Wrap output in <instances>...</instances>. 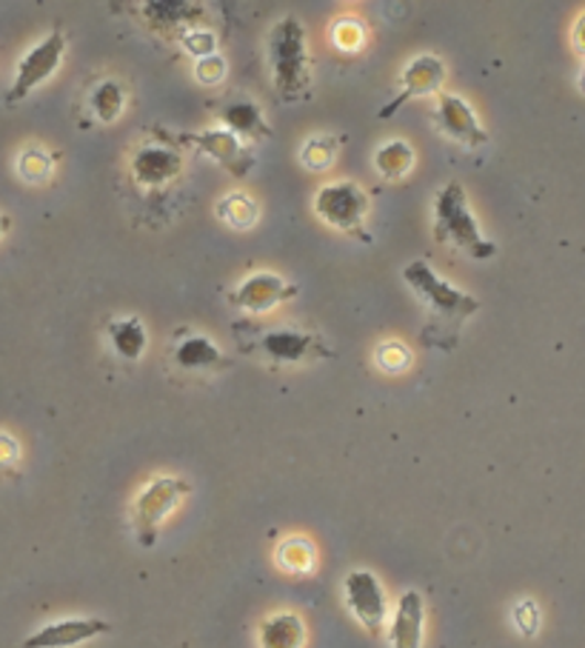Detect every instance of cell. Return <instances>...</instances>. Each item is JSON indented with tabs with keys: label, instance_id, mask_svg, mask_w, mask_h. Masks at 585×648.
<instances>
[{
	"label": "cell",
	"instance_id": "cell-1",
	"mask_svg": "<svg viewBox=\"0 0 585 648\" xmlns=\"http://www.w3.org/2000/svg\"><path fill=\"white\" fill-rule=\"evenodd\" d=\"M403 280L414 289V294L423 300L429 314H432L423 328V341L437 346V349H454V346H457V337H461L463 323L480 309V300L461 292V289L452 287V283H446V280L440 278L432 266L423 263V260H414V263L405 266Z\"/></svg>",
	"mask_w": 585,
	"mask_h": 648
},
{
	"label": "cell",
	"instance_id": "cell-2",
	"mask_svg": "<svg viewBox=\"0 0 585 648\" xmlns=\"http://www.w3.org/2000/svg\"><path fill=\"white\" fill-rule=\"evenodd\" d=\"M434 240L457 246L474 260H488L497 255V246L480 235V226L468 212L466 188L457 181L446 183L434 197Z\"/></svg>",
	"mask_w": 585,
	"mask_h": 648
},
{
	"label": "cell",
	"instance_id": "cell-3",
	"mask_svg": "<svg viewBox=\"0 0 585 648\" xmlns=\"http://www.w3.org/2000/svg\"><path fill=\"white\" fill-rule=\"evenodd\" d=\"M269 63L280 98L294 100L312 84V63L306 52V32L297 18H283L269 32Z\"/></svg>",
	"mask_w": 585,
	"mask_h": 648
},
{
	"label": "cell",
	"instance_id": "cell-4",
	"mask_svg": "<svg viewBox=\"0 0 585 648\" xmlns=\"http://www.w3.org/2000/svg\"><path fill=\"white\" fill-rule=\"evenodd\" d=\"M192 492L188 480L183 477H154L138 497L132 506V531L138 537V543L143 549H152L158 543V531H161L163 520L177 509V503Z\"/></svg>",
	"mask_w": 585,
	"mask_h": 648
},
{
	"label": "cell",
	"instance_id": "cell-5",
	"mask_svg": "<svg viewBox=\"0 0 585 648\" xmlns=\"http://www.w3.org/2000/svg\"><path fill=\"white\" fill-rule=\"evenodd\" d=\"M314 212L323 224L335 226V229L346 231V235L362 237L369 240V235L362 231L366 215H369V195L366 188L355 181H337L328 183L314 197Z\"/></svg>",
	"mask_w": 585,
	"mask_h": 648
},
{
	"label": "cell",
	"instance_id": "cell-6",
	"mask_svg": "<svg viewBox=\"0 0 585 648\" xmlns=\"http://www.w3.org/2000/svg\"><path fill=\"white\" fill-rule=\"evenodd\" d=\"M63 55H66V35L61 29H55L50 37H43L37 46L26 52L18 63V72H14V84L7 91V106L21 104L23 98H29L32 91L41 84H46L57 69H61Z\"/></svg>",
	"mask_w": 585,
	"mask_h": 648
},
{
	"label": "cell",
	"instance_id": "cell-7",
	"mask_svg": "<svg viewBox=\"0 0 585 648\" xmlns=\"http://www.w3.org/2000/svg\"><path fill=\"white\" fill-rule=\"evenodd\" d=\"M343 597L346 606L355 614V620L360 623L371 637L383 635L386 623H389V600H386V588L380 586V580L366 569H355L343 580Z\"/></svg>",
	"mask_w": 585,
	"mask_h": 648
},
{
	"label": "cell",
	"instance_id": "cell-8",
	"mask_svg": "<svg viewBox=\"0 0 585 648\" xmlns=\"http://www.w3.org/2000/svg\"><path fill=\"white\" fill-rule=\"evenodd\" d=\"M183 143L188 147L201 149L206 158L217 163V166H224L229 175L235 177H246L254 166V154L249 152L243 140L231 134L229 129H212V132H197V134H183Z\"/></svg>",
	"mask_w": 585,
	"mask_h": 648
},
{
	"label": "cell",
	"instance_id": "cell-9",
	"mask_svg": "<svg viewBox=\"0 0 585 648\" xmlns=\"http://www.w3.org/2000/svg\"><path fill=\"white\" fill-rule=\"evenodd\" d=\"M258 349L272 363H303L312 357H332V349L314 332L297 328H269L258 341Z\"/></svg>",
	"mask_w": 585,
	"mask_h": 648
},
{
	"label": "cell",
	"instance_id": "cell-10",
	"mask_svg": "<svg viewBox=\"0 0 585 648\" xmlns=\"http://www.w3.org/2000/svg\"><path fill=\"white\" fill-rule=\"evenodd\" d=\"M109 631L112 626L100 617H69V620H55L37 628L35 635L23 640V648H75L80 642L109 635Z\"/></svg>",
	"mask_w": 585,
	"mask_h": 648
},
{
	"label": "cell",
	"instance_id": "cell-11",
	"mask_svg": "<svg viewBox=\"0 0 585 648\" xmlns=\"http://www.w3.org/2000/svg\"><path fill=\"white\" fill-rule=\"evenodd\" d=\"M443 80H446V66H443V61H440L437 55L414 57L403 75V89H400L398 98L391 100L386 109H380V118L383 120L394 118V115L403 109V104H409V100L434 95V91H440Z\"/></svg>",
	"mask_w": 585,
	"mask_h": 648
},
{
	"label": "cell",
	"instance_id": "cell-12",
	"mask_svg": "<svg viewBox=\"0 0 585 648\" xmlns=\"http://www.w3.org/2000/svg\"><path fill=\"white\" fill-rule=\"evenodd\" d=\"M292 298H297V287L294 283H286V280L274 272H254L235 289L231 303L237 309H243V312L260 314Z\"/></svg>",
	"mask_w": 585,
	"mask_h": 648
},
{
	"label": "cell",
	"instance_id": "cell-13",
	"mask_svg": "<svg viewBox=\"0 0 585 648\" xmlns=\"http://www.w3.org/2000/svg\"><path fill=\"white\" fill-rule=\"evenodd\" d=\"M434 120H437L440 132L468 149H480L488 140L486 129H483L477 115L472 112V106L461 95H443L437 104V112H434Z\"/></svg>",
	"mask_w": 585,
	"mask_h": 648
},
{
	"label": "cell",
	"instance_id": "cell-14",
	"mask_svg": "<svg viewBox=\"0 0 585 648\" xmlns=\"http://www.w3.org/2000/svg\"><path fill=\"white\" fill-rule=\"evenodd\" d=\"M425 631V600L418 588H409L398 600V608L389 620L391 648H423Z\"/></svg>",
	"mask_w": 585,
	"mask_h": 648
},
{
	"label": "cell",
	"instance_id": "cell-15",
	"mask_svg": "<svg viewBox=\"0 0 585 648\" xmlns=\"http://www.w3.org/2000/svg\"><path fill=\"white\" fill-rule=\"evenodd\" d=\"M181 152L169 147H140L132 158V175L143 186H163L181 175Z\"/></svg>",
	"mask_w": 585,
	"mask_h": 648
},
{
	"label": "cell",
	"instance_id": "cell-16",
	"mask_svg": "<svg viewBox=\"0 0 585 648\" xmlns=\"http://www.w3.org/2000/svg\"><path fill=\"white\" fill-rule=\"evenodd\" d=\"M260 648H306V623L294 612H278L260 623Z\"/></svg>",
	"mask_w": 585,
	"mask_h": 648
},
{
	"label": "cell",
	"instance_id": "cell-17",
	"mask_svg": "<svg viewBox=\"0 0 585 648\" xmlns=\"http://www.w3.org/2000/svg\"><path fill=\"white\" fill-rule=\"evenodd\" d=\"M203 7L201 3H188V0H158V3H143V18L152 29L172 32L183 29L186 23L201 21Z\"/></svg>",
	"mask_w": 585,
	"mask_h": 648
},
{
	"label": "cell",
	"instance_id": "cell-18",
	"mask_svg": "<svg viewBox=\"0 0 585 648\" xmlns=\"http://www.w3.org/2000/svg\"><path fill=\"white\" fill-rule=\"evenodd\" d=\"M220 120L226 123L231 134L237 138H269L272 129L263 120V112H260L258 104H251V100H235V104H224L220 109Z\"/></svg>",
	"mask_w": 585,
	"mask_h": 648
},
{
	"label": "cell",
	"instance_id": "cell-19",
	"mask_svg": "<svg viewBox=\"0 0 585 648\" xmlns=\"http://www.w3.org/2000/svg\"><path fill=\"white\" fill-rule=\"evenodd\" d=\"M175 363L181 369H217L226 366V355L206 335H183L175 343Z\"/></svg>",
	"mask_w": 585,
	"mask_h": 648
},
{
	"label": "cell",
	"instance_id": "cell-20",
	"mask_svg": "<svg viewBox=\"0 0 585 648\" xmlns=\"http://www.w3.org/2000/svg\"><path fill=\"white\" fill-rule=\"evenodd\" d=\"M109 341L115 352L126 360H138L147 352V328L138 317H123V321L109 323Z\"/></svg>",
	"mask_w": 585,
	"mask_h": 648
},
{
	"label": "cell",
	"instance_id": "cell-21",
	"mask_svg": "<svg viewBox=\"0 0 585 648\" xmlns=\"http://www.w3.org/2000/svg\"><path fill=\"white\" fill-rule=\"evenodd\" d=\"M411 163H414V152H411V147L405 140H389V143H383L375 154L377 172L383 177H389V181L403 177L411 169Z\"/></svg>",
	"mask_w": 585,
	"mask_h": 648
},
{
	"label": "cell",
	"instance_id": "cell-22",
	"mask_svg": "<svg viewBox=\"0 0 585 648\" xmlns=\"http://www.w3.org/2000/svg\"><path fill=\"white\" fill-rule=\"evenodd\" d=\"M317 563L314 546L303 537H289L278 546V565L289 574H308Z\"/></svg>",
	"mask_w": 585,
	"mask_h": 648
},
{
	"label": "cell",
	"instance_id": "cell-23",
	"mask_svg": "<svg viewBox=\"0 0 585 648\" xmlns=\"http://www.w3.org/2000/svg\"><path fill=\"white\" fill-rule=\"evenodd\" d=\"M89 104L91 112L98 115V120L112 123V120H118L120 112H123V89H120V84H115V80H104L100 86H95Z\"/></svg>",
	"mask_w": 585,
	"mask_h": 648
},
{
	"label": "cell",
	"instance_id": "cell-24",
	"mask_svg": "<svg viewBox=\"0 0 585 648\" xmlns=\"http://www.w3.org/2000/svg\"><path fill=\"white\" fill-rule=\"evenodd\" d=\"M217 212H220V217H224L229 226H235V229H251L260 215L258 203L251 201L249 195L224 197V203L217 206Z\"/></svg>",
	"mask_w": 585,
	"mask_h": 648
},
{
	"label": "cell",
	"instance_id": "cell-25",
	"mask_svg": "<svg viewBox=\"0 0 585 648\" xmlns=\"http://www.w3.org/2000/svg\"><path fill=\"white\" fill-rule=\"evenodd\" d=\"M18 172L23 181L41 183L52 175V158L43 149H26L18 161Z\"/></svg>",
	"mask_w": 585,
	"mask_h": 648
},
{
	"label": "cell",
	"instance_id": "cell-26",
	"mask_svg": "<svg viewBox=\"0 0 585 648\" xmlns=\"http://www.w3.org/2000/svg\"><path fill=\"white\" fill-rule=\"evenodd\" d=\"M337 152V140L335 138H314L303 147V166L306 169H326L332 166Z\"/></svg>",
	"mask_w": 585,
	"mask_h": 648
},
{
	"label": "cell",
	"instance_id": "cell-27",
	"mask_svg": "<svg viewBox=\"0 0 585 648\" xmlns=\"http://www.w3.org/2000/svg\"><path fill=\"white\" fill-rule=\"evenodd\" d=\"M540 606H537L534 600H520L514 606V626L520 628V635L523 637H534L540 631Z\"/></svg>",
	"mask_w": 585,
	"mask_h": 648
},
{
	"label": "cell",
	"instance_id": "cell-28",
	"mask_svg": "<svg viewBox=\"0 0 585 648\" xmlns=\"http://www.w3.org/2000/svg\"><path fill=\"white\" fill-rule=\"evenodd\" d=\"M183 46H186L192 55L197 57V61H203V57H212L217 50V37L212 35V32H183Z\"/></svg>",
	"mask_w": 585,
	"mask_h": 648
},
{
	"label": "cell",
	"instance_id": "cell-29",
	"mask_svg": "<svg viewBox=\"0 0 585 648\" xmlns=\"http://www.w3.org/2000/svg\"><path fill=\"white\" fill-rule=\"evenodd\" d=\"M411 360V352L405 349V346H400V343H386V346H380L377 349V363L383 366V369L389 371H400L405 369Z\"/></svg>",
	"mask_w": 585,
	"mask_h": 648
},
{
	"label": "cell",
	"instance_id": "cell-30",
	"mask_svg": "<svg viewBox=\"0 0 585 648\" xmlns=\"http://www.w3.org/2000/svg\"><path fill=\"white\" fill-rule=\"evenodd\" d=\"M224 75H226V61H224V57L212 55V57H203V61L197 63V77H201V84L215 86V84H220V80H224Z\"/></svg>",
	"mask_w": 585,
	"mask_h": 648
},
{
	"label": "cell",
	"instance_id": "cell-31",
	"mask_svg": "<svg viewBox=\"0 0 585 648\" xmlns=\"http://www.w3.org/2000/svg\"><path fill=\"white\" fill-rule=\"evenodd\" d=\"M335 41L340 43L343 50H357L362 43V29L357 26L355 21H343L340 26L335 29Z\"/></svg>",
	"mask_w": 585,
	"mask_h": 648
},
{
	"label": "cell",
	"instance_id": "cell-32",
	"mask_svg": "<svg viewBox=\"0 0 585 648\" xmlns=\"http://www.w3.org/2000/svg\"><path fill=\"white\" fill-rule=\"evenodd\" d=\"M21 457V446L9 434H0V468H9Z\"/></svg>",
	"mask_w": 585,
	"mask_h": 648
},
{
	"label": "cell",
	"instance_id": "cell-33",
	"mask_svg": "<svg viewBox=\"0 0 585 648\" xmlns=\"http://www.w3.org/2000/svg\"><path fill=\"white\" fill-rule=\"evenodd\" d=\"M574 50L585 57V12L579 14V21L574 23Z\"/></svg>",
	"mask_w": 585,
	"mask_h": 648
},
{
	"label": "cell",
	"instance_id": "cell-34",
	"mask_svg": "<svg viewBox=\"0 0 585 648\" xmlns=\"http://www.w3.org/2000/svg\"><path fill=\"white\" fill-rule=\"evenodd\" d=\"M7 226H9L7 217H0V235H3V231H7Z\"/></svg>",
	"mask_w": 585,
	"mask_h": 648
},
{
	"label": "cell",
	"instance_id": "cell-35",
	"mask_svg": "<svg viewBox=\"0 0 585 648\" xmlns=\"http://www.w3.org/2000/svg\"><path fill=\"white\" fill-rule=\"evenodd\" d=\"M579 89L585 91V69H583V77H579Z\"/></svg>",
	"mask_w": 585,
	"mask_h": 648
}]
</instances>
